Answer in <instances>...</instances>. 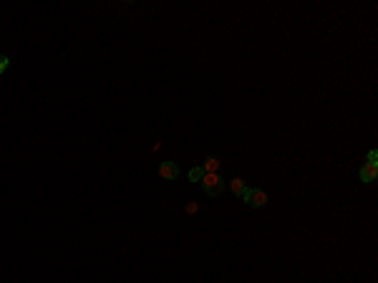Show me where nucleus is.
Returning a JSON list of instances; mask_svg holds the SVG:
<instances>
[{
	"label": "nucleus",
	"instance_id": "6e6552de",
	"mask_svg": "<svg viewBox=\"0 0 378 283\" xmlns=\"http://www.w3.org/2000/svg\"><path fill=\"white\" fill-rule=\"evenodd\" d=\"M8 63H10V59H8V56H0V73L8 68Z\"/></svg>",
	"mask_w": 378,
	"mask_h": 283
},
{
	"label": "nucleus",
	"instance_id": "0eeeda50",
	"mask_svg": "<svg viewBox=\"0 0 378 283\" xmlns=\"http://www.w3.org/2000/svg\"><path fill=\"white\" fill-rule=\"evenodd\" d=\"M202 177H204L202 167H192V169H189V180H192V182H200Z\"/></svg>",
	"mask_w": 378,
	"mask_h": 283
},
{
	"label": "nucleus",
	"instance_id": "f03ea898",
	"mask_svg": "<svg viewBox=\"0 0 378 283\" xmlns=\"http://www.w3.org/2000/svg\"><path fill=\"white\" fill-rule=\"evenodd\" d=\"M242 200H245V205L252 207V210H257V207H265V205H267V195L257 187H247V192L242 195Z\"/></svg>",
	"mask_w": 378,
	"mask_h": 283
},
{
	"label": "nucleus",
	"instance_id": "423d86ee",
	"mask_svg": "<svg viewBox=\"0 0 378 283\" xmlns=\"http://www.w3.org/2000/svg\"><path fill=\"white\" fill-rule=\"evenodd\" d=\"M230 187H232V192H234V195H237V197H242V195H245V192H247V185H245V182H242V180H240V177H237V180H232V182H230Z\"/></svg>",
	"mask_w": 378,
	"mask_h": 283
},
{
	"label": "nucleus",
	"instance_id": "39448f33",
	"mask_svg": "<svg viewBox=\"0 0 378 283\" xmlns=\"http://www.w3.org/2000/svg\"><path fill=\"white\" fill-rule=\"evenodd\" d=\"M220 164H222V159L220 157H207L204 159V164H202V172L204 175H217Z\"/></svg>",
	"mask_w": 378,
	"mask_h": 283
},
{
	"label": "nucleus",
	"instance_id": "20e7f679",
	"mask_svg": "<svg viewBox=\"0 0 378 283\" xmlns=\"http://www.w3.org/2000/svg\"><path fill=\"white\" fill-rule=\"evenodd\" d=\"M159 175H162L164 180H176V177H179V164H176V162H162V164H159Z\"/></svg>",
	"mask_w": 378,
	"mask_h": 283
},
{
	"label": "nucleus",
	"instance_id": "1a4fd4ad",
	"mask_svg": "<svg viewBox=\"0 0 378 283\" xmlns=\"http://www.w3.org/2000/svg\"><path fill=\"white\" fill-rule=\"evenodd\" d=\"M376 159H378V152H376V149H371V152H368V162H371V164H376Z\"/></svg>",
	"mask_w": 378,
	"mask_h": 283
},
{
	"label": "nucleus",
	"instance_id": "f257e3e1",
	"mask_svg": "<svg viewBox=\"0 0 378 283\" xmlns=\"http://www.w3.org/2000/svg\"><path fill=\"white\" fill-rule=\"evenodd\" d=\"M202 190L209 195V197H220L225 192V182L220 175H204L202 177Z\"/></svg>",
	"mask_w": 378,
	"mask_h": 283
},
{
	"label": "nucleus",
	"instance_id": "7ed1b4c3",
	"mask_svg": "<svg viewBox=\"0 0 378 283\" xmlns=\"http://www.w3.org/2000/svg\"><path fill=\"white\" fill-rule=\"evenodd\" d=\"M358 177H361V182H366V185H371V182H376L378 177V164H371V162H366L361 169H358Z\"/></svg>",
	"mask_w": 378,
	"mask_h": 283
}]
</instances>
